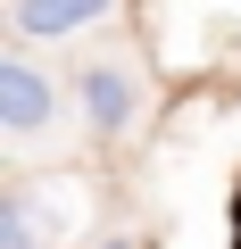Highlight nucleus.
<instances>
[{
  "mask_svg": "<svg viewBox=\"0 0 241 249\" xmlns=\"http://www.w3.org/2000/svg\"><path fill=\"white\" fill-rule=\"evenodd\" d=\"M0 249H42V232H34V191H9V199H0Z\"/></svg>",
  "mask_w": 241,
  "mask_h": 249,
  "instance_id": "4",
  "label": "nucleus"
},
{
  "mask_svg": "<svg viewBox=\"0 0 241 249\" xmlns=\"http://www.w3.org/2000/svg\"><path fill=\"white\" fill-rule=\"evenodd\" d=\"M75 100H83V124H92V133L116 142V133L142 116V75H133L125 58H100V67L75 75Z\"/></svg>",
  "mask_w": 241,
  "mask_h": 249,
  "instance_id": "1",
  "label": "nucleus"
},
{
  "mask_svg": "<svg viewBox=\"0 0 241 249\" xmlns=\"http://www.w3.org/2000/svg\"><path fill=\"white\" fill-rule=\"evenodd\" d=\"M233 249H241V241H233Z\"/></svg>",
  "mask_w": 241,
  "mask_h": 249,
  "instance_id": "6",
  "label": "nucleus"
},
{
  "mask_svg": "<svg viewBox=\"0 0 241 249\" xmlns=\"http://www.w3.org/2000/svg\"><path fill=\"white\" fill-rule=\"evenodd\" d=\"M100 249H133V241H100Z\"/></svg>",
  "mask_w": 241,
  "mask_h": 249,
  "instance_id": "5",
  "label": "nucleus"
},
{
  "mask_svg": "<svg viewBox=\"0 0 241 249\" xmlns=\"http://www.w3.org/2000/svg\"><path fill=\"white\" fill-rule=\"evenodd\" d=\"M108 9H116V0H9V25L25 42H67V34L100 25Z\"/></svg>",
  "mask_w": 241,
  "mask_h": 249,
  "instance_id": "3",
  "label": "nucleus"
},
{
  "mask_svg": "<svg viewBox=\"0 0 241 249\" xmlns=\"http://www.w3.org/2000/svg\"><path fill=\"white\" fill-rule=\"evenodd\" d=\"M50 116H58L50 75H42L34 58H0V133L34 142V133H50Z\"/></svg>",
  "mask_w": 241,
  "mask_h": 249,
  "instance_id": "2",
  "label": "nucleus"
}]
</instances>
